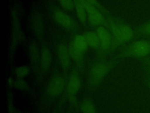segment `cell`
I'll list each match as a JSON object with an SVG mask.
<instances>
[{"label":"cell","instance_id":"17","mask_svg":"<svg viewBox=\"0 0 150 113\" xmlns=\"http://www.w3.org/2000/svg\"><path fill=\"white\" fill-rule=\"evenodd\" d=\"M70 54L71 56V58H73L75 61L77 62H79L81 61L83 58V54L80 52L79 50H77L71 43L70 44V46L69 47Z\"/></svg>","mask_w":150,"mask_h":113},{"label":"cell","instance_id":"3","mask_svg":"<svg viewBox=\"0 0 150 113\" xmlns=\"http://www.w3.org/2000/svg\"><path fill=\"white\" fill-rule=\"evenodd\" d=\"M110 65L104 62L95 64L91 69L89 76V83L91 86H96L101 81L108 72Z\"/></svg>","mask_w":150,"mask_h":113},{"label":"cell","instance_id":"9","mask_svg":"<svg viewBox=\"0 0 150 113\" xmlns=\"http://www.w3.org/2000/svg\"><path fill=\"white\" fill-rule=\"evenodd\" d=\"M53 15L57 23L64 28L70 29L74 27V22L71 17L63 11L56 9L53 11Z\"/></svg>","mask_w":150,"mask_h":113},{"label":"cell","instance_id":"22","mask_svg":"<svg viewBox=\"0 0 150 113\" xmlns=\"http://www.w3.org/2000/svg\"><path fill=\"white\" fill-rule=\"evenodd\" d=\"M141 32L150 34V22L147 24L145 26H144L143 28H141Z\"/></svg>","mask_w":150,"mask_h":113},{"label":"cell","instance_id":"20","mask_svg":"<svg viewBox=\"0 0 150 113\" xmlns=\"http://www.w3.org/2000/svg\"><path fill=\"white\" fill-rule=\"evenodd\" d=\"M62 7L66 10L72 11L74 8V2L73 0H58Z\"/></svg>","mask_w":150,"mask_h":113},{"label":"cell","instance_id":"4","mask_svg":"<svg viewBox=\"0 0 150 113\" xmlns=\"http://www.w3.org/2000/svg\"><path fill=\"white\" fill-rule=\"evenodd\" d=\"M81 82L79 75L76 70H73L69 76L67 86V94L70 101L76 103V97L80 88Z\"/></svg>","mask_w":150,"mask_h":113},{"label":"cell","instance_id":"5","mask_svg":"<svg viewBox=\"0 0 150 113\" xmlns=\"http://www.w3.org/2000/svg\"><path fill=\"white\" fill-rule=\"evenodd\" d=\"M57 55L59 64L65 74H67L71 64V56L69 47L64 42H60L57 46Z\"/></svg>","mask_w":150,"mask_h":113},{"label":"cell","instance_id":"23","mask_svg":"<svg viewBox=\"0 0 150 113\" xmlns=\"http://www.w3.org/2000/svg\"><path fill=\"white\" fill-rule=\"evenodd\" d=\"M14 82H15V81L13 80V78H12L11 77L8 78V85H9L10 87L13 86Z\"/></svg>","mask_w":150,"mask_h":113},{"label":"cell","instance_id":"8","mask_svg":"<svg viewBox=\"0 0 150 113\" xmlns=\"http://www.w3.org/2000/svg\"><path fill=\"white\" fill-rule=\"evenodd\" d=\"M30 26L34 35L38 38L43 36L44 22L43 17L38 12H33L30 17Z\"/></svg>","mask_w":150,"mask_h":113},{"label":"cell","instance_id":"15","mask_svg":"<svg viewBox=\"0 0 150 113\" xmlns=\"http://www.w3.org/2000/svg\"><path fill=\"white\" fill-rule=\"evenodd\" d=\"M74 8L79 21L82 24H84L87 19V14L84 5L80 0L74 1Z\"/></svg>","mask_w":150,"mask_h":113},{"label":"cell","instance_id":"16","mask_svg":"<svg viewBox=\"0 0 150 113\" xmlns=\"http://www.w3.org/2000/svg\"><path fill=\"white\" fill-rule=\"evenodd\" d=\"M124 42L131 40L134 36V31L128 25L124 24H118Z\"/></svg>","mask_w":150,"mask_h":113},{"label":"cell","instance_id":"6","mask_svg":"<svg viewBox=\"0 0 150 113\" xmlns=\"http://www.w3.org/2000/svg\"><path fill=\"white\" fill-rule=\"evenodd\" d=\"M24 38V35L21 31L19 19L16 12L12 13V33L11 45V50L13 51L15 48L18 43H19Z\"/></svg>","mask_w":150,"mask_h":113},{"label":"cell","instance_id":"2","mask_svg":"<svg viewBox=\"0 0 150 113\" xmlns=\"http://www.w3.org/2000/svg\"><path fill=\"white\" fill-rule=\"evenodd\" d=\"M65 88L64 78L60 75L55 74L51 78L47 85L46 93L49 97L55 98L63 92Z\"/></svg>","mask_w":150,"mask_h":113},{"label":"cell","instance_id":"18","mask_svg":"<svg viewBox=\"0 0 150 113\" xmlns=\"http://www.w3.org/2000/svg\"><path fill=\"white\" fill-rule=\"evenodd\" d=\"M30 72L29 68L27 66H20L15 68V74L18 78L23 79L29 75Z\"/></svg>","mask_w":150,"mask_h":113},{"label":"cell","instance_id":"7","mask_svg":"<svg viewBox=\"0 0 150 113\" xmlns=\"http://www.w3.org/2000/svg\"><path fill=\"white\" fill-rule=\"evenodd\" d=\"M96 33L98 35L100 48L102 51L105 52L108 51L112 44V36L110 31L103 26H99L97 29Z\"/></svg>","mask_w":150,"mask_h":113},{"label":"cell","instance_id":"11","mask_svg":"<svg viewBox=\"0 0 150 113\" xmlns=\"http://www.w3.org/2000/svg\"><path fill=\"white\" fill-rule=\"evenodd\" d=\"M29 55L31 64L35 69H38L40 65V54L38 51V46L35 42H32L29 48Z\"/></svg>","mask_w":150,"mask_h":113},{"label":"cell","instance_id":"21","mask_svg":"<svg viewBox=\"0 0 150 113\" xmlns=\"http://www.w3.org/2000/svg\"><path fill=\"white\" fill-rule=\"evenodd\" d=\"M85 1L88 3L93 5L96 8H97L100 9H101L103 11H104V9H103V7L101 6V5L100 4V3L97 0H85Z\"/></svg>","mask_w":150,"mask_h":113},{"label":"cell","instance_id":"12","mask_svg":"<svg viewBox=\"0 0 150 113\" xmlns=\"http://www.w3.org/2000/svg\"><path fill=\"white\" fill-rule=\"evenodd\" d=\"M71 44L83 54L86 52L88 46L84 36L79 34L74 37Z\"/></svg>","mask_w":150,"mask_h":113},{"label":"cell","instance_id":"1","mask_svg":"<svg viewBox=\"0 0 150 113\" xmlns=\"http://www.w3.org/2000/svg\"><path fill=\"white\" fill-rule=\"evenodd\" d=\"M124 54L136 58L145 56L150 54V42L143 40L135 41L125 49Z\"/></svg>","mask_w":150,"mask_h":113},{"label":"cell","instance_id":"24","mask_svg":"<svg viewBox=\"0 0 150 113\" xmlns=\"http://www.w3.org/2000/svg\"><path fill=\"white\" fill-rule=\"evenodd\" d=\"M67 113H72V112H70V111H69V112H68Z\"/></svg>","mask_w":150,"mask_h":113},{"label":"cell","instance_id":"14","mask_svg":"<svg viewBox=\"0 0 150 113\" xmlns=\"http://www.w3.org/2000/svg\"><path fill=\"white\" fill-rule=\"evenodd\" d=\"M84 36L86 39L88 46L94 49H97L100 46L99 38L96 32L93 31L87 32Z\"/></svg>","mask_w":150,"mask_h":113},{"label":"cell","instance_id":"10","mask_svg":"<svg viewBox=\"0 0 150 113\" xmlns=\"http://www.w3.org/2000/svg\"><path fill=\"white\" fill-rule=\"evenodd\" d=\"M52 55L49 49L44 46L42 47L40 53V65L41 69L46 72L47 71L51 65Z\"/></svg>","mask_w":150,"mask_h":113},{"label":"cell","instance_id":"13","mask_svg":"<svg viewBox=\"0 0 150 113\" xmlns=\"http://www.w3.org/2000/svg\"><path fill=\"white\" fill-rule=\"evenodd\" d=\"M80 109L82 113H97L96 105L89 98H85L81 101Z\"/></svg>","mask_w":150,"mask_h":113},{"label":"cell","instance_id":"19","mask_svg":"<svg viewBox=\"0 0 150 113\" xmlns=\"http://www.w3.org/2000/svg\"><path fill=\"white\" fill-rule=\"evenodd\" d=\"M13 87L18 89L21 91H28L29 89V85L27 82L23 79L18 78L15 81Z\"/></svg>","mask_w":150,"mask_h":113}]
</instances>
